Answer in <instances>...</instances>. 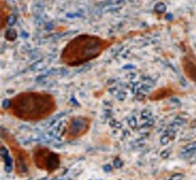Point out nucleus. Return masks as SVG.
Masks as SVG:
<instances>
[{
	"mask_svg": "<svg viewBox=\"0 0 196 180\" xmlns=\"http://www.w3.org/2000/svg\"><path fill=\"white\" fill-rule=\"evenodd\" d=\"M179 95V92L170 87H163L153 91L149 96V100L151 101H160L168 98H172L173 96Z\"/></svg>",
	"mask_w": 196,
	"mask_h": 180,
	"instance_id": "nucleus-7",
	"label": "nucleus"
},
{
	"mask_svg": "<svg viewBox=\"0 0 196 180\" xmlns=\"http://www.w3.org/2000/svg\"><path fill=\"white\" fill-rule=\"evenodd\" d=\"M12 15V7L7 0H0V31L3 32L7 28L8 20Z\"/></svg>",
	"mask_w": 196,
	"mask_h": 180,
	"instance_id": "nucleus-8",
	"label": "nucleus"
},
{
	"mask_svg": "<svg viewBox=\"0 0 196 180\" xmlns=\"http://www.w3.org/2000/svg\"><path fill=\"white\" fill-rule=\"evenodd\" d=\"M58 110L55 96L47 91H23L8 100V106L2 109L15 120L24 122H40L47 120Z\"/></svg>",
	"mask_w": 196,
	"mask_h": 180,
	"instance_id": "nucleus-1",
	"label": "nucleus"
},
{
	"mask_svg": "<svg viewBox=\"0 0 196 180\" xmlns=\"http://www.w3.org/2000/svg\"><path fill=\"white\" fill-rule=\"evenodd\" d=\"M182 69L185 77L191 81L196 82V62L189 56H184L181 59Z\"/></svg>",
	"mask_w": 196,
	"mask_h": 180,
	"instance_id": "nucleus-6",
	"label": "nucleus"
},
{
	"mask_svg": "<svg viewBox=\"0 0 196 180\" xmlns=\"http://www.w3.org/2000/svg\"><path fill=\"white\" fill-rule=\"evenodd\" d=\"M93 118L90 115L76 114L70 117L62 132V139L66 142H74L83 138L91 131Z\"/></svg>",
	"mask_w": 196,
	"mask_h": 180,
	"instance_id": "nucleus-5",
	"label": "nucleus"
},
{
	"mask_svg": "<svg viewBox=\"0 0 196 180\" xmlns=\"http://www.w3.org/2000/svg\"><path fill=\"white\" fill-rule=\"evenodd\" d=\"M119 41L116 37L104 38L91 33L78 34L62 47L59 60L65 67H82L98 59Z\"/></svg>",
	"mask_w": 196,
	"mask_h": 180,
	"instance_id": "nucleus-2",
	"label": "nucleus"
},
{
	"mask_svg": "<svg viewBox=\"0 0 196 180\" xmlns=\"http://www.w3.org/2000/svg\"><path fill=\"white\" fill-rule=\"evenodd\" d=\"M34 164L38 169L53 174L61 167V157L59 153L53 151L49 147L37 144L32 150Z\"/></svg>",
	"mask_w": 196,
	"mask_h": 180,
	"instance_id": "nucleus-4",
	"label": "nucleus"
},
{
	"mask_svg": "<svg viewBox=\"0 0 196 180\" xmlns=\"http://www.w3.org/2000/svg\"><path fill=\"white\" fill-rule=\"evenodd\" d=\"M1 140L12 156L14 171L19 177H27L34 164L33 156L30 152L18 142L14 134L6 129H1Z\"/></svg>",
	"mask_w": 196,
	"mask_h": 180,
	"instance_id": "nucleus-3",
	"label": "nucleus"
}]
</instances>
